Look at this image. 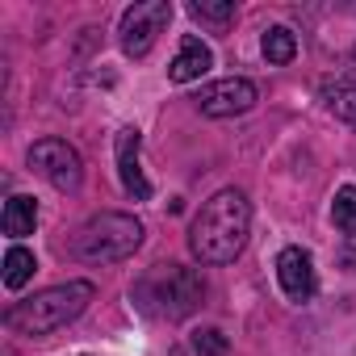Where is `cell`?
Masks as SVG:
<instances>
[{"label": "cell", "instance_id": "obj_1", "mask_svg": "<svg viewBox=\"0 0 356 356\" xmlns=\"http://www.w3.org/2000/svg\"><path fill=\"white\" fill-rule=\"evenodd\" d=\"M248 231H252V206H248V197L239 189H222L193 218L189 248H193V256L202 264H231L243 252Z\"/></svg>", "mask_w": 356, "mask_h": 356}, {"label": "cell", "instance_id": "obj_2", "mask_svg": "<svg viewBox=\"0 0 356 356\" xmlns=\"http://www.w3.org/2000/svg\"><path fill=\"white\" fill-rule=\"evenodd\" d=\"M92 285L88 281H67V285H51L42 293H34L30 302H17L5 310V323L17 335H51L59 327H67L76 314H84V306L92 302Z\"/></svg>", "mask_w": 356, "mask_h": 356}, {"label": "cell", "instance_id": "obj_3", "mask_svg": "<svg viewBox=\"0 0 356 356\" xmlns=\"http://www.w3.org/2000/svg\"><path fill=\"white\" fill-rule=\"evenodd\" d=\"M206 298V281L185 264H155L138 285L134 302L155 318H189Z\"/></svg>", "mask_w": 356, "mask_h": 356}, {"label": "cell", "instance_id": "obj_4", "mask_svg": "<svg viewBox=\"0 0 356 356\" xmlns=\"http://www.w3.org/2000/svg\"><path fill=\"white\" fill-rule=\"evenodd\" d=\"M143 243V222L130 214H97L72 235V256L84 264H118Z\"/></svg>", "mask_w": 356, "mask_h": 356}, {"label": "cell", "instance_id": "obj_5", "mask_svg": "<svg viewBox=\"0 0 356 356\" xmlns=\"http://www.w3.org/2000/svg\"><path fill=\"white\" fill-rule=\"evenodd\" d=\"M168 22H172V5L168 0H143V5H134V9H126L122 13V51L130 55V59H143L151 47H155V38L168 30Z\"/></svg>", "mask_w": 356, "mask_h": 356}, {"label": "cell", "instance_id": "obj_6", "mask_svg": "<svg viewBox=\"0 0 356 356\" xmlns=\"http://www.w3.org/2000/svg\"><path fill=\"white\" fill-rule=\"evenodd\" d=\"M30 168L38 176H47L59 193H76L84 181V163H80L76 147H67L63 138H38L30 147Z\"/></svg>", "mask_w": 356, "mask_h": 356}, {"label": "cell", "instance_id": "obj_7", "mask_svg": "<svg viewBox=\"0 0 356 356\" xmlns=\"http://www.w3.org/2000/svg\"><path fill=\"white\" fill-rule=\"evenodd\" d=\"M256 101H260L256 84L243 80V76H231V80H218V84L202 88L197 109H202L206 118H235V113H248Z\"/></svg>", "mask_w": 356, "mask_h": 356}, {"label": "cell", "instance_id": "obj_8", "mask_svg": "<svg viewBox=\"0 0 356 356\" xmlns=\"http://www.w3.org/2000/svg\"><path fill=\"white\" fill-rule=\"evenodd\" d=\"M277 281H281V289H285L289 302H310L314 289H318L310 252H302V248H285V252L277 256Z\"/></svg>", "mask_w": 356, "mask_h": 356}, {"label": "cell", "instance_id": "obj_9", "mask_svg": "<svg viewBox=\"0 0 356 356\" xmlns=\"http://www.w3.org/2000/svg\"><path fill=\"white\" fill-rule=\"evenodd\" d=\"M138 147H143V138H138L134 126L118 130V176H122V189L134 202H147L151 197V181L143 176V168H138Z\"/></svg>", "mask_w": 356, "mask_h": 356}, {"label": "cell", "instance_id": "obj_10", "mask_svg": "<svg viewBox=\"0 0 356 356\" xmlns=\"http://www.w3.org/2000/svg\"><path fill=\"white\" fill-rule=\"evenodd\" d=\"M214 67V55H210V47L202 42V38H185L181 42V51H176V59H172V67H168V76L176 80V84H189V80H202L206 72Z\"/></svg>", "mask_w": 356, "mask_h": 356}, {"label": "cell", "instance_id": "obj_11", "mask_svg": "<svg viewBox=\"0 0 356 356\" xmlns=\"http://www.w3.org/2000/svg\"><path fill=\"white\" fill-rule=\"evenodd\" d=\"M0 227H5V235H9V239L34 235V227H38V202H34V197H26V193L9 197V202H5V218H0Z\"/></svg>", "mask_w": 356, "mask_h": 356}, {"label": "cell", "instance_id": "obj_12", "mask_svg": "<svg viewBox=\"0 0 356 356\" xmlns=\"http://www.w3.org/2000/svg\"><path fill=\"white\" fill-rule=\"evenodd\" d=\"M34 268H38V260H34L30 248H17V243H13V248L5 252V285H9V289H22V285L34 277Z\"/></svg>", "mask_w": 356, "mask_h": 356}, {"label": "cell", "instance_id": "obj_13", "mask_svg": "<svg viewBox=\"0 0 356 356\" xmlns=\"http://www.w3.org/2000/svg\"><path fill=\"white\" fill-rule=\"evenodd\" d=\"M298 55V38H293V30H285V26H273L268 34H264V59L268 63H289Z\"/></svg>", "mask_w": 356, "mask_h": 356}, {"label": "cell", "instance_id": "obj_14", "mask_svg": "<svg viewBox=\"0 0 356 356\" xmlns=\"http://www.w3.org/2000/svg\"><path fill=\"white\" fill-rule=\"evenodd\" d=\"M331 222H335L343 235H356V189H352V185H343V189L335 193V202H331Z\"/></svg>", "mask_w": 356, "mask_h": 356}, {"label": "cell", "instance_id": "obj_15", "mask_svg": "<svg viewBox=\"0 0 356 356\" xmlns=\"http://www.w3.org/2000/svg\"><path fill=\"white\" fill-rule=\"evenodd\" d=\"M193 352H197V356H227V352H231V339H227L218 327H202V331L193 335Z\"/></svg>", "mask_w": 356, "mask_h": 356}, {"label": "cell", "instance_id": "obj_16", "mask_svg": "<svg viewBox=\"0 0 356 356\" xmlns=\"http://www.w3.org/2000/svg\"><path fill=\"white\" fill-rule=\"evenodd\" d=\"M189 13L197 17V22H231L235 17V0H218V5H214V0H193V5H189Z\"/></svg>", "mask_w": 356, "mask_h": 356}, {"label": "cell", "instance_id": "obj_17", "mask_svg": "<svg viewBox=\"0 0 356 356\" xmlns=\"http://www.w3.org/2000/svg\"><path fill=\"white\" fill-rule=\"evenodd\" d=\"M331 113H335L339 122H348V126L356 130V88L339 84V88L331 92Z\"/></svg>", "mask_w": 356, "mask_h": 356}]
</instances>
